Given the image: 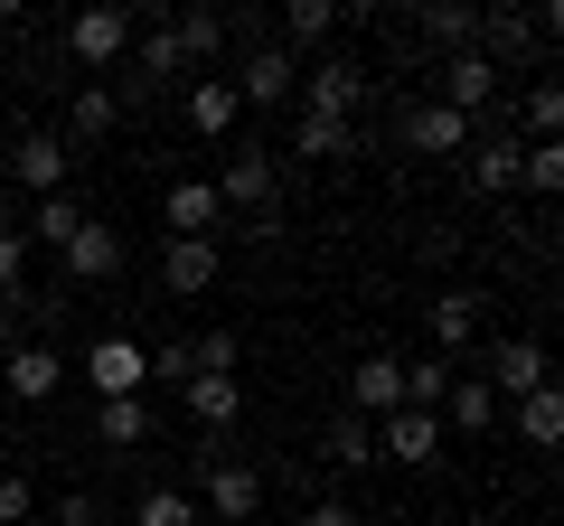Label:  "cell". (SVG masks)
<instances>
[{
	"label": "cell",
	"instance_id": "6da1fadb",
	"mask_svg": "<svg viewBox=\"0 0 564 526\" xmlns=\"http://www.w3.org/2000/svg\"><path fill=\"white\" fill-rule=\"evenodd\" d=\"M254 507H263V470L254 461H198V517L254 526Z\"/></svg>",
	"mask_w": 564,
	"mask_h": 526
},
{
	"label": "cell",
	"instance_id": "7a4b0ae2",
	"mask_svg": "<svg viewBox=\"0 0 564 526\" xmlns=\"http://www.w3.org/2000/svg\"><path fill=\"white\" fill-rule=\"evenodd\" d=\"M358 103H367V66H358V57H321V66L302 76V113L358 122Z\"/></svg>",
	"mask_w": 564,
	"mask_h": 526
},
{
	"label": "cell",
	"instance_id": "3957f363",
	"mask_svg": "<svg viewBox=\"0 0 564 526\" xmlns=\"http://www.w3.org/2000/svg\"><path fill=\"white\" fill-rule=\"evenodd\" d=\"M66 57L76 66H122L132 57V10H113V0H104V10H76V20H66Z\"/></svg>",
	"mask_w": 564,
	"mask_h": 526
},
{
	"label": "cell",
	"instance_id": "277c9868",
	"mask_svg": "<svg viewBox=\"0 0 564 526\" xmlns=\"http://www.w3.org/2000/svg\"><path fill=\"white\" fill-rule=\"evenodd\" d=\"M85 385H95L104 405L141 395V385H151V348H132V339H95V348H85Z\"/></svg>",
	"mask_w": 564,
	"mask_h": 526
},
{
	"label": "cell",
	"instance_id": "5b68a950",
	"mask_svg": "<svg viewBox=\"0 0 564 526\" xmlns=\"http://www.w3.org/2000/svg\"><path fill=\"white\" fill-rule=\"evenodd\" d=\"M57 385H66V358L47 339H20L10 358H0V395H20V405H47Z\"/></svg>",
	"mask_w": 564,
	"mask_h": 526
},
{
	"label": "cell",
	"instance_id": "8992f818",
	"mask_svg": "<svg viewBox=\"0 0 564 526\" xmlns=\"http://www.w3.org/2000/svg\"><path fill=\"white\" fill-rule=\"evenodd\" d=\"M377 461L433 470V461H443V424H433V414H414V405H395V414L377 424Z\"/></svg>",
	"mask_w": 564,
	"mask_h": 526
},
{
	"label": "cell",
	"instance_id": "52a82bcc",
	"mask_svg": "<svg viewBox=\"0 0 564 526\" xmlns=\"http://www.w3.org/2000/svg\"><path fill=\"white\" fill-rule=\"evenodd\" d=\"M66 161H76V151H66L57 132H47V122H39V132H20V142H10V179H20L29 198H57V188H66Z\"/></svg>",
	"mask_w": 564,
	"mask_h": 526
},
{
	"label": "cell",
	"instance_id": "ba28073f",
	"mask_svg": "<svg viewBox=\"0 0 564 526\" xmlns=\"http://www.w3.org/2000/svg\"><path fill=\"white\" fill-rule=\"evenodd\" d=\"M226 85H236V103H263V113H273V103L302 85V66L282 57L273 39H263V47H245V57H236V76H226Z\"/></svg>",
	"mask_w": 564,
	"mask_h": 526
},
{
	"label": "cell",
	"instance_id": "9c48e42d",
	"mask_svg": "<svg viewBox=\"0 0 564 526\" xmlns=\"http://www.w3.org/2000/svg\"><path fill=\"white\" fill-rule=\"evenodd\" d=\"M66 283H113L122 273V226H104V217H85L76 235H66Z\"/></svg>",
	"mask_w": 564,
	"mask_h": 526
},
{
	"label": "cell",
	"instance_id": "30bf717a",
	"mask_svg": "<svg viewBox=\"0 0 564 526\" xmlns=\"http://www.w3.org/2000/svg\"><path fill=\"white\" fill-rule=\"evenodd\" d=\"M489 395H508V405H518V395H536V385H555V366H545V348L536 339H499L489 348Z\"/></svg>",
	"mask_w": 564,
	"mask_h": 526
},
{
	"label": "cell",
	"instance_id": "8fae6325",
	"mask_svg": "<svg viewBox=\"0 0 564 526\" xmlns=\"http://www.w3.org/2000/svg\"><path fill=\"white\" fill-rule=\"evenodd\" d=\"M180 405H188V424L217 442V432L245 424V385H236V376H188V385H180Z\"/></svg>",
	"mask_w": 564,
	"mask_h": 526
},
{
	"label": "cell",
	"instance_id": "7c38bea8",
	"mask_svg": "<svg viewBox=\"0 0 564 526\" xmlns=\"http://www.w3.org/2000/svg\"><path fill=\"white\" fill-rule=\"evenodd\" d=\"M217 235H170V254H161V292H180V302H198L207 283H217Z\"/></svg>",
	"mask_w": 564,
	"mask_h": 526
},
{
	"label": "cell",
	"instance_id": "4fadbf2b",
	"mask_svg": "<svg viewBox=\"0 0 564 526\" xmlns=\"http://www.w3.org/2000/svg\"><path fill=\"white\" fill-rule=\"evenodd\" d=\"M348 395H358V424H386V414L404 405V358H358V376H348Z\"/></svg>",
	"mask_w": 564,
	"mask_h": 526
},
{
	"label": "cell",
	"instance_id": "5bb4252c",
	"mask_svg": "<svg viewBox=\"0 0 564 526\" xmlns=\"http://www.w3.org/2000/svg\"><path fill=\"white\" fill-rule=\"evenodd\" d=\"M170 39H180L188 76H217V57H226V39H236V29H226L217 10H170Z\"/></svg>",
	"mask_w": 564,
	"mask_h": 526
},
{
	"label": "cell",
	"instance_id": "9a60e30c",
	"mask_svg": "<svg viewBox=\"0 0 564 526\" xmlns=\"http://www.w3.org/2000/svg\"><path fill=\"white\" fill-rule=\"evenodd\" d=\"M470 47H480V57L499 66V76H508V57H527V47H536V20L499 0V10H480V29H470Z\"/></svg>",
	"mask_w": 564,
	"mask_h": 526
},
{
	"label": "cell",
	"instance_id": "2e32d148",
	"mask_svg": "<svg viewBox=\"0 0 564 526\" xmlns=\"http://www.w3.org/2000/svg\"><path fill=\"white\" fill-rule=\"evenodd\" d=\"M480 339V292H433V358H462V348Z\"/></svg>",
	"mask_w": 564,
	"mask_h": 526
},
{
	"label": "cell",
	"instance_id": "e0dca14e",
	"mask_svg": "<svg viewBox=\"0 0 564 526\" xmlns=\"http://www.w3.org/2000/svg\"><path fill=\"white\" fill-rule=\"evenodd\" d=\"M217 198L226 207H273V151H226V179H217Z\"/></svg>",
	"mask_w": 564,
	"mask_h": 526
},
{
	"label": "cell",
	"instance_id": "ac0fdd59",
	"mask_svg": "<svg viewBox=\"0 0 564 526\" xmlns=\"http://www.w3.org/2000/svg\"><path fill=\"white\" fill-rule=\"evenodd\" d=\"M217 217H226V198H217L207 179H180V188L161 198V226H170V235H217Z\"/></svg>",
	"mask_w": 564,
	"mask_h": 526
},
{
	"label": "cell",
	"instance_id": "d6986e66",
	"mask_svg": "<svg viewBox=\"0 0 564 526\" xmlns=\"http://www.w3.org/2000/svg\"><path fill=\"white\" fill-rule=\"evenodd\" d=\"M404 151H433V161H443V151H470V122L452 113V103H414V113H404Z\"/></svg>",
	"mask_w": 564,
	"mask_h": 526
},
{
	"label": "cell",
	"instance_id": "ffe728a7",
	"mask_svg": "<svg viewBox=\"0 0 564 526\" xmlns=\"http://www.w3.org/2000/svg\"><path fill=\"white\" fill-rule=\"evenodd\" d=\"M236 113H245V103H236V85H226V76H198V85H188V132H198V142H226Z\"/></svg>",
	"mask_w": 564,
	"mask_h": 526
},
{
	"label": "cell",
	"instance_id": "44dd1931",
	"mask_svg": "<svg viewBox=\"0 0 564 526\" xmlns=\"http://www.w3.org/2000/svg\"><path fill=\"white\" fill-rule=\"evenodd\" d=\"M470 29H480V10H462V0H433V10L414 20V39L433 47V57H462V47H470Z\"/></svg>",
	"mask_w": 564,
	"mask_h": 526
},
{
	"label": "cell",
	"instance_id": "7402d4cb",
	"mask_svg": "<svg viewBox=\"0 0 564 526\" xmlns=\"http://www.w3.org/2000/svg\"><path fill=\"white\" fill-rule=\"evenodd\" d=\"M113 122H122L113 85H76V95H66V142H104Z\"/></svg>",
	"mask_w": 564,
	"mask_h": 526
},
{
	"label": "cell",
	"instance_id": "603a6c76",
	"mask_svg": "<svg viewBox=\"0 0 564 526\" xmlns=\"http://www.w3.org/2000/svg\"><path fill=\"white\" fill-rule=\"evenodd\" d=\"M518 161H527V142H480L470 151V188H480V198H508V188H518Z\"/></svg>",
	"mask_w": 564,
	"mask_h": 526
},
{
	"label": "cell",
	"instance_id": "cb8c5ba5",
	"mask_svg": "<svg viewBox=\"0 0 564 526\" xmlns=\"http://www.w3.org/2000/svg\"><path fill=\"white\" fill-rule=\"evenodd\" d=\"M518 442H527V451H555V442H564V395H555V385L518 395Z\"/></svg>",
	"mask_w": 564,
	"mask_h": 526
},
{
	"label": "cell",
	"instance_id": "d4e9b609",
	"mask_svg": "<svg viewBox=\"0 0 564 526\" xmlns=\"http://www.w3.org/2000/svg\"><path fill=\"white\" fill-rule=\"evenodd\" d=\"M85 217H95V207L57 188V198H39V207H29V226H20V235H29V244H57V254H66V235H76Z\"/></svg>",
	"mask_w": 564,
	"mask_h": 526
},
{
	"label": "cell",
	"instance_id": "484cf974",
	"mask_svg": "<svg viewBox=\"0 0 564 526\" xmlns=\"http://www.w3.org/2000/svg\"><path fill=\"white\" fill-rule=\"evenodd\" d=\"M95 442H104V451H141V442H151V405H141V395L95 405Z\"/></svg>",
	"mask_w": 564,
	"mask_h": 526
},
{
	"label": "cell",
	"instance_id": "4316f807",
	"mask_svg": "<svg viewBox=\"0 0 564 526\" xmlns=\"http://www.w3.org/2000/svg\"><path fill=\"white\" fill-rule=\"evenodd\" d=\"M443 414H452V432H489V424H499V395H489L480 376H452Z\"/></svg>",
	"mask_w": 564,
	"mask_h": 526
},
{
	"label": "cell",
	"instance_id": "83f0119b",
	"mask_svg": "<svg viewBox=\"0 0 564 526\" xmlns=\"http://www.w3.org/2000/svg\"><path fill=\"white\" fill-rule=\"evenodd\" d=\"M329 29H339V10H329V0H292V10H282V57H292V47H321Z\"/></svg>",
	"mask_w": 564,
	"mask_h": 526
},
{
	"label": "cell",
	"instance_id": "f1b7e54d",
	"mask_svg": "<svg viewBox=\"0 0 564 526\" xmlns=\"http://www.w3.org/2000/svg\"><path fill=\"white\" fill-rule=\"evenodd\" d=\"M292 151H302V161H339V151H358V122H321V113H302V122H292Z\"/></svg>",
	"mask_w": 564,
	"mask_h": 526
},
{
	"label": "cell",
	"instance_id": "f546056e",
	"mask_svg": "<svg viewBox=\"0 0 564 526\" xmlns=\"http://www.w3.org/2000/svg\"><path fill=\"white\" fill-rule=\"evenodd\" d=\"M443 395H452V366L443 358H414V366H404V405H414V414H443Z\"/></svg>",
	"mask_w": 564,
	"mask_h": 526
},
{
	"label": "cell",
	"instance_id": "4dcf8cb0",
	"mask_svg": "<svg viewBox=\"0 0 564 526\" xmlns=\"http://www.w3.org/2000/svg\"><path fill=\"white\" fill-rule=\"evenodd\" d=\"M236 358H245L236 329H207V339H188V376H236Z\"/></svg>",
	"mask_w": 564,
	"mask_h": 526
},
{
	"label": "cell",
	"instance_id": "1f68e13d",
	"mask_svg": "<svg viewBox=\"0 0 564 526\" xmlns=\"http://www.w3.org/2000/svg\"><path fill=\"white\" fill-rule=\"evenodd\" d=\"M132 526H198V498H188V489H141Z\"/></svg>",
	"mask_w": 564,
	"mask_h": 526
},
{
	"label": "cell",
	"instance_id": "d6a6232c",
	"mask_svg": "<svg viewBox=\"0 0 564 526\" xmlns=\"http://www.w3.org/2000/svg\"><path fill=\"white\" fill-rule=\"evenodd\" d=\"M329 461H339V470H367V461H377V424L339 414V424H329Z\"/></svg>",
	"mask_w": 564,
	"mask_h": 526
},
{
	"label": "cell",
	"instance_id": "836d02e7",
	"mask_svg": "<svg viewBox=\"0 0 564 526\" xmlns=\"http://www.w3.org/2000/svg\"><path fill=\"white\" fill-rule=\"evenodd\" d=\"M518 188L555 198V188H564V142H527V161H518Z\"/></svg>",
	"mask_w": 564,
	"mask_h": 526
},
{
	"label": "cell",
	"instance_id": "e575fe53",
	"mask_svg": "<svg viewBox=\"0 0 564 526\" xmlns=\"http://www.w3.org/2000/svg\"><path fill=\"white\" fill-rule=\"evenodd\" d=\"M564 132V95L555 85H527V142H555Z\"/></svg>",
	"mask_w": 564,
	"mask_h": 526
},
{
	"label": "cell",
	"instance_id": "d590c367",
	"mask_svg": "<svg viewBox=\"0 0 564 526\" xmlns=\"http://www.w3.org/2000/svg\"><path fill=\"white\" fill-rule=\"evenodd\" d=\"M20 273H29V235H20L10 217H0V302L20 292Z\"/></svg>",
	"mask_w": 564,
	"mask_h": 526
},
{
	"label": "cell",
	"instance_id": "8d00e7d4",
	"mask_svg": "<svg viewBox=\"0 0 564 526\" xmlns=\"http://www.w3.org/2000/svg\"><path fill=\"white\" fill-rule=\"evenodd\" d=\"M29 507H39V489H29V470H0V526H20Z\"/></svg>",
	"mask_w": 564,
	"mask_h": 526
},
{
	"label": "cell",
	"instance_id": "74e56055",
	"mask_svg": "<svg viewBox=\"0 0 564 526\" xmlns=\"http://www.w3.org/2000/svg\"><path fill=\"white\" fill-rule=\"evenodd\" d=\"M47 526H104V507L85 498V489H66V498H57V517H47Z\"/></svg>",
	"mask_w": 564,
	"mask_h": 526
},
{
	"label": "cell",
	"instance_id": "f35d334b",
	"mask_svg": "<svg viewBox=\"0 0 564 526\" xmlns=\"http://www.w3.org/2000/svg\"><path fill=\"white\" fill-rule=\"evenodd\" d=\"M151 376H180V385H188V339H161V348H151Z\"/></svg>",
	"mask_w": 564,
	"mask_h": 526
},
{
	"label": "cell",
	"instance_id": "ab89813d",
	"mask_svg": "<svg viewBox=\"0 0 564 526\" xmlns=\"http://www.w3.org/2000/svg\"><path fill=\"white\" fill-rule=\"evenodd\" d=\"M462 254V226H423V263H452Z\"/></svg>",
	"mask_w": 564,
	"mask_h": 526
},
{
	"label": "cell",
	"instance_id": "60d3db41",
	"mask_svg": "<svg viewBox=\"0 0 564 526\" xmlns=\"http://www.w3.org/2000/svg\"><path fill=\"white\" fill-rule=\"evenodd\" d=\"M302 526H358V507H339V498H311V507H302Z\"/></svg>",
	"mask_w": 564,
	"mask_h": 526
},
{
	"label": "cell",
	"instance_id": "b9f144b4",
	"mask_svg": "<svg viewBox=\"0 0 564 526\" xmlns=\"http://www.w3.org/2000/svg\"><path fill=\"white\" fill-rule=\"evenodd\" d=\"M20 339H29V329H20V292H10V302H0V358H10Z\"/></svg>",
	"mask_w": 564,
	"mask_h": 526
},
{
	"label": "cell",
	"instance_id": "7bdbcfd3",
	"mask_svg": "<svg viewBox=\"0 0 564 526\" xmlns=\"http://www.w3.org/2000/svg\"><path fill=\"white\" fill-rule=\"evenodd\" d=\"M0 103H10V76H0Z\"/></svg>",
	"mask_w": 564,
	"mask_h": 526
},
{
	"label": "cell",
	"instance_id": "ee69618b",
	"mask_svg": "<svg viewBox=\"0 0 564 526\" xmlns=\"http://www.w3.org/2000/svg\"><path fill=\"white\" fill-rule=\"evenodd\" d=\"M0 20H10V0H0Z\"/></svg>",
	"mask_w": 564,
	"mask_h": 526
},
{
	"label": "cell",
	"instance_id": "f6af8a7d",
	"mask_svg": "<svg viewBox=\"0 0 564 526\" xmlns=\"http://www.w3.org/2000/svg\"><path fill=\"white\" fill-rule=\"evenodd\" d=\"M499 526H508V517H499Z\"/></svg>",
	"mask_w": 564,
	"mask_h": 526
}]
</instances>
